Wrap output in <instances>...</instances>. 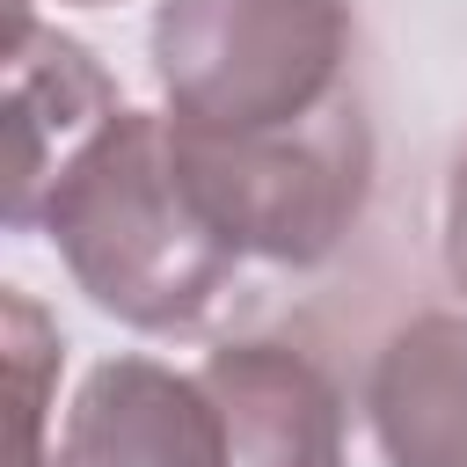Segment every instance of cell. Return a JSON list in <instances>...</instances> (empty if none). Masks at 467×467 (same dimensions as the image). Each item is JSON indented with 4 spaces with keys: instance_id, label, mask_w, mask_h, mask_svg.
I'll return each instance as SVG.
<instances>
[{
    "instance_id": "cell-1",
    "label": "cell",
    "mask_w": 467,
    "mask_h": 467,
    "mask_svg": "<svg viewBox=\"0 0 467 467\" xmlns=\"http://www.w3.org/2000/svg\"><path fill=\"white\" fill-rule=\"evenodd\" d=\"M36 226L66 255L73 285L146 336L197 328L248 263L190 197L168 117L153 109H117L58 168L36 204Z\"/></svg>"
},
{
    "instance_id": "cell-2",
    "label": "cell",
    "mask_w": 467,
    "mask_h": 467,
    "mask_svg": "<svg viewBox=\"0 0 467 467\" xmlns=\"http://www.w3.org/2000/svg\"><path fill=\"white\" fill-rule=\"evenodd\" d=\"M175 161L190 197L212 212V226L263 263L314 270L328 263L372 197V124L358 88H343L328 109L270 131H190L168 117Z\"/></svg>"
},
{
    "instance_id": "cell-3",
    "label": "cell",
    "mask_w": 467,
    "mask_h": 467,
    "mask_svg": "<svg viewBox=\"0 0 467 467\" xmlns=\"http://www.w3.org/2000/svg\"><path fill=\"white\" fill-rule=\"evenodd\" d=\"M153 80L190 131H270L350 88V0H161Z\"/></svg>"
},
{
    "instance_id": "cell-4",
    "label": "cell",
    "mask_w": 467,
    "mask_h": 467,
    "mask_svg": "<svg viewBox=\"0 0 467 467\" xmlns=\"http://www.w3.org/2000/svg\"><path fill=\"white\" fill-rule=\"evenodd\" d=\"M117 88L95 66L88 44L44 29L29 7H15V51H7V226H36L44 190L58 168L117 117Z\"/></svg>"
},
{
    "instance_id": "cell-5",
    "label": "cell",
    "mask_w": 467,
    "mask_h": 467,
    "mask_svg": "<svg viewBox=\"0 0 467 467\" xmlns=\"http://www.w3.org/2000/svg\"><path fill=\"white\" fill-rule=\"evenodd\" d=\"M51 467H226L204 379L153 358H109L80 379Z\"/></svg>"
},
{
    "instance_id": "cell-6",
    "label": "cell",
    "mask_w": 467,
    "mask_h": 467,
    "mask_svg": "<svg viewBox=\"0 0 467 467\" xmlns=\"http://www.w3.org/2000/svg\"><path fill=\"white\" fill-rule=\"evenodd\" d=\"M226 467H343V394L292 343H226L204 358Z\"/></svg>"
},
{
    "instance_id": "cell-7",
    "label": "cell",
    "mask_w": 467,
    "mask_h": 467,
    "mask_svg": "<svg viewBox=\"0 0 467 467\" xmlns=\"http://www.w3.org/2000/svg\"><path fill=\"white\" fill-rule=\"evenodd\" d=\"M387 467H467V314L401 321L365 379Z\"/></svg>"
},
{
    "instance_id": "cell-8",
    "label": "cell",
    "mask_w": 467,
    "mask_h": 467,
    "mask_svg": "<svg viewBox=\"0 0 467 467\" xmlns=\"http://www.w3.org/2000/svg\"><path fill=\"white\" fill-rule=\"evenodd\" d=\"M0 314H7V379H15V409H22L15 467H51L44 460V394H51V372H58V336H51V321L36 314L29 292H7Z\"/></svg>"
},
{
    "instance_id": "cell-9",
    "label": "cell",
    "mask_w": 467,
    "mask_h": 467,
    "mask_svg": "<svg viewBox=\"0 0 467 467\" xmlns=\"http://www.w3.org/2000/svg\"><path fill=\"white\" fill-rule=\"evenodd\" d=\"M445 270H452V285L467 292V153H460L452 175H445Z\"/></svg>"
},
{
    "instance_id": "cell-10",
    "label": "cell",
    "mask_w": 467,
    "mask_h": 467,
    "mask_svg": "<svg viewBox=\"0 0 467 467\" xmlns=\"http://www.w3.org/2000/svg\"><path fill=\"white\" fill-rule=\"evenodd\" d=\"M88 7H95V0H88Z\"/></svg>"
}]
</instances>
